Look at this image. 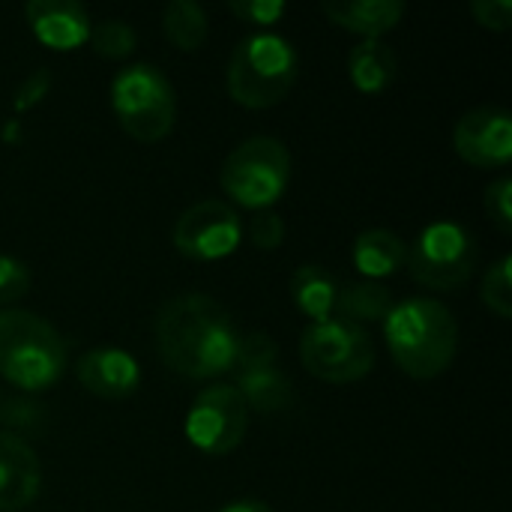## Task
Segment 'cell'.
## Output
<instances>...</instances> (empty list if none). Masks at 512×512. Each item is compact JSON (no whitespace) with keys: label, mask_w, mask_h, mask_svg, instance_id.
I'll use <instances>...</instances> for the list:
<instances>
[{"label":"cell","mask_w":512,"mask_h":512,"mask_svg":"<svg viewBox=\"0 0 512 512\" xmlns=\"http://www.w3.org/2000/svg\"><path fill=\"white\" fill-rule=\"evenodd\" d=\"M153 339L171 372L192 381H210L231 372L240 330L219 300L207 294H180L159 306Z\"/></svg>","instance_id":"1"},{"label":"cell","mask_w":512,"mask_h":512,"mask_svg":"<svg viewBox=\"0 0 512 512\" xmlns=\"http://www.w3.org/2000/svg\"><path fill=\"white\" fill-rule=\"evenodd\" d=\"M381 327L396 366L417 381L444 375L456 360L459 324L441 300L408 297L393 303Z\"/></svg>","instance_id":"2"},{"label":"cell","mask_w":512,"mask_h":512,"mask_svg":"<svg viewBox=\"0 0 512 512\" xmlns=\"http://www.w3.org/2000/svg\"><path fill=\"white\" fill-rule=\"evenodd\" d=\"M69 360V345L45 318L27 309L0 312V378L24 393L51 390Z\"/></svg>","instance_id":"3"},{"label":"cell","mask_w":512,"mask_h":512,"mask_svg":"<svg viewBox=\"0 0 512 512\" xmlns=\"http://www.w3.org/2000/svg\"><path fill=\"white\" fill-rule=\"evenodd\" d=\"M300 75V54L297 48L273 33L258 30L237 42L228 60V93L243 108H273L279 105Z\"/></svg>","instance_id":"4"},{"label":"cell","mask_w":512,"mask_h":512,"mask_svg":"<svg viewBox=\"0 0 512 512\" xmlns=\"http://www.w3.org/2000/svg\"><path fill=\"white\" fill-rule=\"evenodd\" d=\"M219 183L234 204L270 210L291 183V153L273 135H252L225 156Z\"/></svg>","instance_id":"5"},{"label":"cell","mask_w":512,"mask_h":512,"mask_svg":"<svg viewBox=\"0 0 512 512\" xmlns=\"http://www.w3.org/2000/svg\"><path fill=\"white\" fill-rule=\"evenodd\" d=\"M111 108L129 138L153 144L174 129L177 99L171 81L159 66L132 63L120 69L111 81Z\"/></svg>","instance_id":"6"},{"label":"cell","mask_w":512,"mask_h":512,"mask_svg":"<svg viewBox=\"0 0 512 512\" xmlns=\"http://www.w3.org/2000/svg\"><path fill=\"white\" fill-rule=\"evenodd\" d=\"M477 258V237L459 222L438 219L417 234L414 246L408 249L405 267L423 288L456 291L474 276Z\"/></svg>","instance_id":"7"},{"label":"cell","mask_w":512,"mask_h":512,"mask_svg":"<svg viewBox=\"0 0 512 512\" xmlns=\"http://www.w3.org/2000/svg\"><path fill=\"white\" fill-rule=\"evenodd\" d=\"M303 369L327 384H354L375 369V342L363 327L348 321L309 324L300 336Z\"/></svg>","instance_id":"8"},{"label":"cell","mask_w":512,"mask_h":512,"mask_svg":"<svg viewBox=\"0 0 512 512\" xmlns=\"http://www.w3.org/2000/svg\"><path fill=\"white\" fill-rule=\"evenodd\" d=\"M246 426H249V408L234 384L204 387L195 396L183 423L189 444L204 456L234 453L246 438Z\"/></svg>","instance_id":"9"},{"label":"cell","mask_w":512,"mask_h":512,"mask_svg":"<svg viewBox=\"0 0 512 512\" xmlns=\"http://www.w3.org/2000/svg\"><path fill=\"white\" fill-rule=\"evenodd\" d=\"M171 240L174 249L189 261H201V264L222 261L234 255L237 246L243 243V219L231 204L207 198L186 207L177 216Z\"/></svg>","instance_id":"10"},{"label":"cell","mask_w":512,"mask_h":512,"mask_svg":"<svg viewBox=\"0 0 512 512\" xmlns=\"http://www.w3.org/2000/svg\"><path fill=\"white\" fill-rule=\"evenodd\" d=\"M453 147L474 168H504L512 159V114L498 105L471 108L453 129Z\"/></svg>","instance_id":"11"},{"label":"cell","mask_w":512,"mask_h":512,"mask_svg":"<svg viewBox=\"0 0 512 512\" xmlns=\"http://www.w3.org/2000/svg\"><path fill=\"white\" fill-rule=\"evenodd\" d=\"M24 18L33 36L51 51H75L90 36V15L75 0H30Z\"/></svg>","instance_id":"12"},{"label":"cell","mask_w":512,"mask_h":512,"mask_svg":"<svg viewBox=\"0 0 512 512\" xmlns=\"http://www.w3.org/2000/svg\"><path fill=\"white\" fill-rule=\"evenodd\" d=\"M75 378L99 399H126L141 387V366L123 348H93L81 354Z\"/></svg>","instance_id":"13"},{"label":"cell","mask_w":512,"mask_h":512,"mask_svg":"<svg viewBox=\"0 0 512 512\" xmlns=\"http://www.w3.org/2000/svg\"><path fill=\"white\" fill-rule=\"evenodd\" d=\"M42 489V468L18 435L0 432V512H18L36 501Z\"/></svg>","instance_id":"14"},{"label":"cell","mask_w":512,"mask_h":512,"mask_svg":"<svg viewBox=\"0 0 512 512\" xmlns=\"http://www.w3.org/2000/svg\"><path fill=\"white\" fill-rule=\"evenodd\" d=\"M321 9L336 27L363 39H381L405 18L402 0H327Z\"/></svg>","instance_id":"15"},{"label":"cell","mask_w":512,"mask_h":512,"mask_svg":"<svg viewBox=\"0 0 512 512\" xmlns=\"http://www.w3.org/2000/svg\"><path fill=\"white\" fill-rule=\"evenodd\" d=\"M354 264L357 270L369 279V282H384L390 276H396L405 261H408V246L405 240L390 231V228H369L360 231L354 240Z\"/></svg>","instance_id":"16"},{"label":"cell","mask_w":512,"mask_h":512,"mask_svg":"<svg viewBox=\"0 0 512 512\" xmlns=\"http://www.w3.org/2000/svg\"><path fill=\"white\" fill-rule=\"evenodd\" d=\"M339 291H342V285L321 264H303L291 276V297H294L297 309L312 324H321V321H333L336 318Z\"/></svg>","instance_id":"17"},{"label":"cell","mask_w":512,"mask_h":512,"mask_svg":"<svg viewBox=\"0 0 512 512\" xmlns=\"http://www.w3.org/2000/svg\"><path fill=\"white\" fill-rule=\"evenodd\" d=\"M396 72H399L396 51H393L384 39H363V42L354 45L351 54H348V75H351V84H354L360 93H366V96L384 93V90L396 81Z\"/></svg>","instance_id":"18"},{"label":"cell","mask_w":512,"mask_h":512,"mask_svg":"<svg viewBox=\"0 0 512 512\" xmlns=\"http://www.w3.org/2000/svg\"><path fill=\"white\" fill-rule=\"evenodd\" d=\"M390 309H393V291L384 282L360 279V282L342 285L336 318L366 330V324H384Z\"/></svg>","instance_id":"19"},{"label":"cell","mask_w":512,"mask_h":512,"mask_svg":"<svg viewBox=\"0 0 512 512\" xmlns=\"http://www.w3.org/2000/svg\"><path fill=\"white\" fill-rule=\"evenodd\" d=\"M234 387L243 396L246 408H252L258 414H279L294 405V387H291L288 375H282L279 369L237 375Z\"/></svg>","instance_id":"20"},{"label":"cell","mask_w":512,"mask_h":512,"mask_svg":"<svg viewBox=\"0 0 512 512\" xmlns=\"http://www.w3.org/2000/svg\"><path fill=\"white\" fill-rule=\"evenodd\" d=\"M207 12L192 0H171L162 12V30L180 51H198L207 39Z\"/></svg>","instance_id":"21"},{"label":"cell","mask_w":512,"mask_h":512,"mask_svg":"<svg viewBox=\"0 0 512 512\" xmlns=\"http://www.w3.org/2000/svg\"><path fill=\"white\" fill-rule=\"evenodd\" d=\"M87 42L93 45V51L105 60H123L135 51L138 36L132 30V24L120 21V18H102L96 24H90V36Z\"/></svg>","instance_id":"22"},{"label":"cell","mask_w":512,"mask_h":512,"mask_svg":"<svg viewBox=\"0 0 512 512\" xmlns=\"http://www.w3.org/2000/svg\"><path fill=\"white\" fill-rule=\"evenodd\" d=\"M276 360H279V345L261 333V330H252V333H240L237 339V351H234V366H231V375H246V372H261V369H276Z\"/></svg>","instance_id":"23"},{"label":"cell","mask_w":512,"mask_h":512,"mask_svg":"<svg viewBox=\"0 0 512 512\" xmlns=\"http://www.w3.org/2000/svg\"><path fill=\"white\" fill-rule=\"evenodd\" d=\"M512 258L510 255H501L492 267H489V273H486V279H483V288H480V300L489 306V312H495L498 318H512Z\"/></svg>","instance_id":"24"},{"label":"cell","mask_w":512,"mask_h":512,"mask_svg":"<svg viewBox=\"0 0 512 512\" xmlns=\"http://www.w3.org/2000/svg\"><path fill=\"white\" fill-rule=\"evenodd\" d=\"M228 9H231L240 21L255 24V27H261V30L279 24V21L288 15V3H285V0H231Z\"/></svg>","instance_id":"25"},{"label":"cell","mask_w":512,"mask_h":512,"mask_svg":"<svg viewBox=\"0 0 512 512\" xmlns=\"http://www.w3.org/2000/svg\"><path fill=\"white\" fill-rule=\"evenodd\" d=\"M30 267L21 258L3 255L0 252V306H9L15 300H21L30 291Z\"/></svg>","instance_id":"26"},{"label":"cell","mask_w":512,"mask_h":512,"mask_svg":"<svg viewBox=\"0 0 512 512\" xmlns=\"http://www.w3.org/2000/svg\"><path fill=\"white\" fill-rule=\"evenodd\" d=\"M483 204H486V210H489L492 222H495L504 234H510L512 231V180L507 177V174H501L498 180H492V183L486 186V198H483Z\"/></svg>","instance_id":"27"},{"label":"cell","mask_w":512,"mask_h":512,"mask_svg":"<svg viewBox=\"0 0 512 512\" xmlns=\"http://www.w3.org/2000/svg\"><path fill=\"white\" fill-rule=\"evenodd\" d=\"M285 240V222L273 210H261L249 219V243L255 249H279Z\"/></svg>","instance_id":"28"},{"label":"cell","mask_w":512,"mask_h":512,"mask_svg":"<svg viewBox=\"0 0 512 512\" xmlns=\"http://www.w3.org/2000/svg\"><path fill=\"white\" fill-rule=\"evenodd\" d=\"M471 12H474L477 24L486 27V30H495V33L510 30L512 0H474Z\"/></svg>","instance_id":"29"},{"label":"cell","mask_w":512,"mask_h":512,"mask_svg":"<svg viewBox=\"0 0 512 512\" xmlns=\"http://www.w3.org/2000/svg\"><path fill=\"white\" fill-rule=\"evenodd\" d=\"M48 90H51V72H48V69H36V72H30V75L21 81V87L15 90L12 108H15V111H27V108H33V105H39L42 96H45Z\"/></svg>","instance_id":"30"},{"label":"cell","mask_w":512,"mask_h":512,"mask_svg":"<svg viewBox=\"0 0 512 512\" xmlns=\"http://www.w3.org/2000/svg\"><path fill=\"white\" fill-rule=\"evenodd\" d=\"M219 512H273L264 501H258V498H240V501H231V504H225Z\"/></svg>","instance_id":"31"}]
</instances>
